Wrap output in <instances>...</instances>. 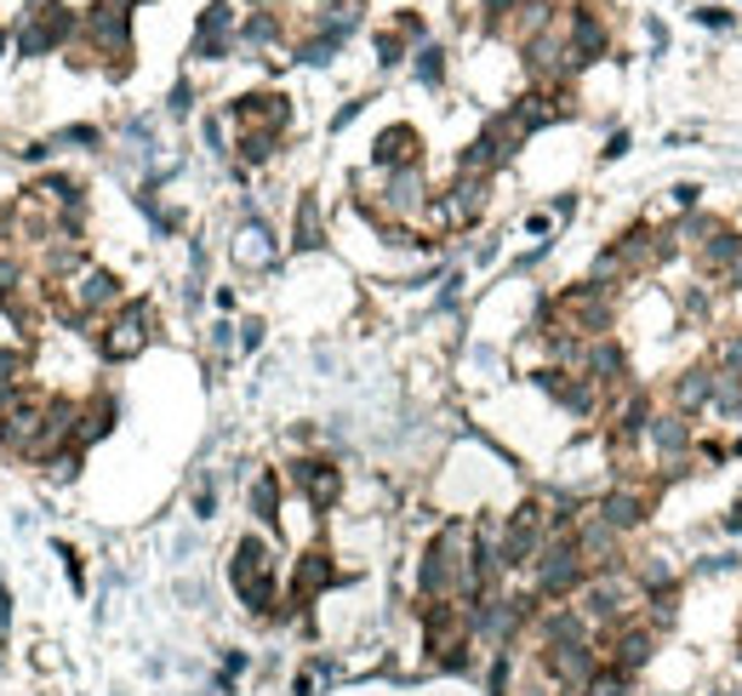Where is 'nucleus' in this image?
I'll use <instances>...</instances> for the list:
<instances>
[{
  "mask_svg": "<svg viewBox=\"0 0 742 696\" xmlns=\"http://www.w3.org/2000/svg\"><path fill=\"white\" fill-rule=\"evenodd\" d=\"M229 582L241 593V606L252 617H275L280 611V577H275V548L268 537H241L234 543V559H229Z\"/></svg>",
  "mask_w": 742,
  "mask_h": 696,
  "instance_id": "nucleus-1",
  "label": "nucleus"
},
{
  "mask_svg": "<svg viewBox=\"0 0 742 696\" xmlns=\"http://www.w3.org/2000/svg\"><path fill=\"white\" fill-rule=\"evenodd\" d=\"M486 206H491V178H480V172H457V183L441 194V201H428L423 217H428V228H441V235H457V228L480 223Z\"/></svg>",
  "mask_w": 742,
  "mask_h": 696,
  "instance_id": "nucleus-2",
  "label": "nucleus"
},
{
  "mask_svg": "<svg viewBox=\"0 0 742 696\" xmlns=\"http://www.w3.org/2000/svg\"><path fill=\"white\" fill-rule=\"evenodd\" d=\"M149 338H155V309L144 303V297H131V303H120L115 314H109V331L97 338V349H104V360H138L144 349H149Z\"/></svg>",
  "mask_w": 742,
  "mask_h": 696,
  "instance_id": "nucleus-3",
  "label": "nucleus"
},
{
  "mask_svg": "<svg viewBox=\"0 0 742 696\" xmlns=\"http://www.w3.org/2000/svg\"><path fill=\"white\" fill-rule=\"evenodd\" d=\"M41 422H46V394L18 388V394H12V406L0 411V446H7L12 457H23V462H29V451H35V440H41Z\"/></svg>",
  "mask_w": 742,
  "mask_h": 696,
  "instance_id": "nucleus-4",
  "label": "nucleus"
},
{
  "mask_svg": "<svg viewBox=\"0 0 742 696\" xmlns=\"http://www.w3.org/2000/svg\"><path fill=\"white\" fill-rule=\"evenodd\" d=\"M674 246H680V240H674V228L634 223V228H628V235H623L612 251L623 257V269H628V275H651V269H662V263L674 257Z\"/></svg>",
  "mask_w": 742,
  "mask_h": 696,
  "instance_id": "nucleus-5",
  "label": "nucleus"
},
{
  "mask_svg": "<svg viewBox=\"0 0 742 696\" xmlns=\"http://www.w3.org/2000/svg\"><path fill=\"white\" fill-rule=\"evenodd\" d=\"M594 645H600V656L612 662V668H623V674H639V668L657 656V634H651L646 622H623V628H612V634H600Z\"/></svg>",
  "mask_w": 742,
  "mask_h": 696,
  "instance_id": "nucleus-6",
  "label": "nucleus"
},
{
  "mask_svg": "<svg viewBox=\"0 0 742 696\" xmlns=\"http://www.w3.org/2000/svg\"><path fill=\"white\" fill-rule=\"evenodd\" d=\"M229 120L241 126V131H280L292 126V97L286 92H246V97H234L229 104Z\"/></svg>",
  "mask_w": 742,
  "mask_h": 696,
  "instance_id": "nucleus-7",
  "label": "nucleus"
},
{
  "mask_svg": "<svg viewBox=\"0 0 742 696\" xmlns=\"http://www.w3.org/2000/svg\"><path fill=\"white\" fill-rule=\"evenodd\" d=\"M605 46H612V29H605V18L594 7H577L565 18V52H571V75L589 69V63L605 57Z\"/></svg>",
  "mask_w": 742,
  "mask_h": 696,
  "instance_id": "nucleus-8",
  "label": "nucleus"
},
{
  "mask_svg": "<svg viewBox=\"0 0 742 696\" xmlns=\"http://www.w3.org/2000/svg\"><path fill=\"white\" fill-rule=\"evenodd\" d=\"M292 485L309 496L315 514H331L337 496H343V469H337V462H326V457H297V462H292Z\"/></svg>",
  "mask_w": 742,
  "mask_h": 696,
  "instance_id": "nucleus-9",
  "label": "nucleus"
},
{
  "mask_svg": "<svg viewBox=\"0 0 742 696\" xmlns=\"http://www.w3.org/2000/svg\"><path fill=\"white\" fill-rule=\"evenodd\" d=\"M594 514L612 525L617 537H628V532H639V525L651 520V485H612L594 503Z\"/></svg>",
  "mask_w": 742,
  "mask_h": 696,
  "instance_id": "nucleus-10",
  "label": "nucleus"
},
{
  "mask_svg": "<svg viewBox=\"0 0 742 696\" xmlns=\"http://www.w3.org/2000/svg\"><path fill=\"white\" fill-rule=\"evenodd\" d=\"M583 377L600 388V394H623L628 388V354L617 338H594L583 349Z\"/></svg>",
  "mask_w": 742,
  "mask_h": 696,
  "instance_id": "nucleus-11",
  "label": "nucleus"
},
{
  "mask_svg": "<svg viewBox=\"0 0 742 696\" xmlns=\"http://www.w3.org/2000/svg\"><path fill=\"white\" fill-rule=\"evenodd\" d=\"M371 160H378L383 172L417 165V160H423V138H417V126H389V131H378V143H371Z\"/></svg>",
  "mask_w": 742,
  "mask_h": 696,
  "instance_id": "nucleus-12",
  "label": "nucleus"
},
{
  "mask_svg": "<svg viewBox=\"0 0 742 696\" xmlns=\"http://www.w3.org/2000/svg\"><path fill=\"white\" fill-rule=\"evenodd\" d=\"M389 217H417L428 206V189H423V165H400L389 172V194H383Z\"/></svg>",
  "mask_w": 742,
  "mask_h": 696,
  "instance_id": "nucleus-13",
  "label": "nucleus"
},
{
  "mask_svg": "<svg viewBox=\"0 0 742 696\" xmlns=\"http://www.w3.org/2000/svg\"><path fill=\"white\" fill-rule=\"evenodd\" d=\"M708 400H714V366H691V372L674 377V411L680 417L708 411Z\"/></svg>",
  "mask_w": 742,
  "mask_h": 696,
  "instance_id": "nucleus-14",
  "label": "nucleus"
},
{
  "mask_svg": "<svg viewBox=\"0 0 742 696\" xmlns=\"http://www.w3.org/2000/svg\"><path fill=\"white\" fill-rule=\"evenodd\" d=\"M229 29H234L229 0H212L206 18H200V29H194V57H223L229 52Z\"/></svg>",
  "mask_w": 742,
  "mask_h": 696,
  "instance_id": "nucleus-15",
  "label": "nucleus"
},
{
  "mask_svg": "<svg viewBox=\"0 0 742 696\" xmlns=\"http://www.w3.org/2000/svg\"><path fill=\"white\" fill-rule=\"evenodd\" d=\"M234 263H241V269H268V263H275V235H268V223H246L241 235H234Z\"/></svg>",
  "mask_w": 742,
  "mask_h": 696,
  "instance_id": "nucleus-16",
  "label": "nucleus"
},
{
  "mask_svg": "<svg viewBox=\"0 0 742 696\" xmlns=\"http://www.w3.org/2000/svg\"><path fill=\"white\" fill-rule=\"evenodd\" d=\"M109 428H115V400H109V394H92V400L81 406V422H75V451L97 446Z\"/></svg>",
  "mask_w": 742,
  "mask_h": 696,
  "instance_id": "nucleus-17",
  "label": "nucleus"
},
{
  "mask_svg": "<svg viewBox=\"0 0 742 696\" xmlns=\"http://www.w3.org/2000/svg\"><path fill=\"white\" fill-rule=\"evenodd\" d=\"M639 622H646V628H651V634L662 640V634H668V628H674V622H680V582H674V588H651V593H646V600H639Z\"/></svg>",
  "mask_w": 742,
  "mask_h": 696,
  "instance_id": "nucleus-18",
  "label": "nucleus"
},
{
  "mask_svg": "<svg viewBox=\"0 0 742 696\" xmlns=\"http://www.w3.org/2000/svg\"><path fill=\"white\" fill-rule=\"evenodd\" d=\"M252 514L263 525H280V474H257L252 480Z\"/></svg>",
  "mask_w": 742,
  "mask_h": 696,
  "instance_id": "nucleus-19",
  "label": "nucleus"
},
{
  "mask_svg": "<svg viewBox=\"0 0 742 696\" xmlns=\"http://www.w3.org/2000/svg\"><path fill=\"white\" fill-rule=\"evenodd\" d=\"M577 696H634V674L612 668V662H600V668L589 674V685H583Z\"/></svg>",
  "mask_w": 742,
  "mask_h": 696,
  "instance_id": "nucleus-20",
  "label": "nucleus"
},
{
  "mask_svg": "<svg viewBox=\"0 0 742 696\" xmlns=\"http://www.w3.org/2000/svg\"><path fill=\"white\" fill-rule=\"evenodd\" d=\"M628 577L639 582V588H674V582H680V577H674V566H668V554H646V559H634V566H628Z\"/></svg>",
  "mask_w": 742,
  "mask_h": 696,
  "instance_id": "nucleus-21",
  "label": "nucleus"
},
{
  "mask_svg": "<svg viewBox=\"0 0 742 696\" xmlns=\"http://www.w3.org/2000/svg\"><path fill=\"white\" fill-rule=\"evenodd\" d=\"M297 251H320L326 246V223H320V206L315 201H303L297 206V235H292Z\"/></svg>",
  "mask_w": 742,
  "mask_h": 696,
  "instance_id": "nucleus-22",
  "label": "nucleus"
},
{
  "mask_svg": "<svg viewBox=\"0 0 742 696\" xmlns=\"http://www.w3.org/2000/svg\"><path fill=\"white\" fill-rule=\"evenodd\" d=\"M241 165H263V160H275V149H280V138L275 131H241Z\"/></svg>",
  "mask_w": 742,
  "mask_h": 696,
  "instance_id": "nucleus-23",
  "label": "nucleus"
},
{
  "mask_svg": "<svg viewBox=\"0 0 742 696\" xmlns=\"http://www.w3.org/2000/svg\"><path fill=\"white\" fill-rule=\"evenodd\" d=\"M241 41H246V46H268V41H280V18L252 12V18L241 23Z\"/></svg>",
  "mask_w": 742,
  "mask_h": 696,
  "instance_id": "nucleus-24",
  "label": "nucleus"
},
{
  "mask_svg": "<svg viewBox=\"0 0 742 696\" xmlns=\"http://www.w3.org/2000/svg\"><path fill=\"white\" fill-rule=\"evenodd\" d=\"M417 81H423V86H441V81H446V52H441V46H423V52H417Z\"/></svg>",
  "mask_w": 742,
  "mask_h": 696,
  "instance_id": "nucleus-25",
  "label": "nucleus"
},
{
  "mask_svg": "<svg viewBox=\"0 0 742 696\" xmlns=\"http://www.w3.org/2000/svg\"><path fill=\"white\" fill-rule=\"evenodd\" d=\"M515 12H520V0H486V29L491 35H509Z\"/></svg>",
  "mask_w": 742,
  "mask_h": 696,
  "instance_id": "nucleus-26",
  "label": "nucleus"
},
{
  "mask_svg": "<svg viewBox=\"0 0 742 696\" xmlns=\"http://www.w3.org/2000/svg\"><path fill=\"white\" fill-rule=\"evenodd\" d=\"M337 46H343V41L315 35V41H303V52H297V57H303V63H331V52H337Z\"/></svg>",
  "mask_w": 742,
  "mask_h": 696,
  "instance_id": "nucleus-27",
  "label": "nucleus"
},
{
  "mask_svg": "<svg viewBox=\"0 0 742 696\" xmlns=\"http://www.w3.org/2000/svg\"><path fill=\"white\" fill-rule=\"evenodd\" d=\"M46 469H52L57 480H75V474H81V451H75V446H70V451H57V457L46 462Z\"/></svg>",
  "mask_w": 742,
  "mask_h": 696,
  "instance_id": "nucleus-28",
  "label": "nucleus"
},
{
  "mask_svg": "<svg viewBox=\"0 0 742 696\" xmlns=\"http://www.w3.org/2000/svg\"><path fill=\"white\" fill-rule=\"evenodd\" d=\"M697 194H702L697 183H680V189H674V194H668V201H674V206H680V212H697Z\"/></svg>",
  "mask_w": 742,
  "mask_h": 696,
  "instance_id": "nucleus-29",
  "label": "nucleus"
},
{
  "mask_svg": "<svg viewBox=\"0 0 742 696\" xmlns=\"http://www.w3.org/2000/svg\"><path fill=\"white\" fill-rule=\"evenodd\" d=\"M378 57H383V63H400V57H406V41H400V35H383V41H378Z\"/></svg>",
  "mask_w": 742,
  "mask_h": 696,
  "instance_id": "nucleus-30",
  "label": "nucleus"
},
{
  "mask_svg": "<svg viewBox=\"0 0 742 696\" xmlns=\"http://www.w3.org/2000/svg\"><path fill=\"white\" fill-rule=\"evenodd\" d=\"M720 286H725V291H742V251H736V257L725 263V269H720Z\"/></svg>",
  "mask_w": 742,
  "mask_h": 696,
  "instance_id": "nucleus-31",
  "label": "nucleus"
},
{
  "mask_svg": "<svg viewBox=\"0 0 742 696\" xmlns=\"http://www.w3.org/2000/svg\"><path fill=\"white\" fill-rule=\"evenodd\" d=\"M212 508H218V491H212V485H200V491H194V514H200V520H212Z\"/></svg>",
  "mask_w": 742,
  "mask_h": 696,
  "instance_id": "nucleus-32",
  "label": "nucleus"
},
{
  "mask_svg": "<svg viewBox=\"0 0 742 696\" xmlns=\"http://www.w3.org/2000/svg\"><path fill=\"white\" fill-rule=\"evenodd\" d=\"M257 343H263V320H246L241 325V349H257Z\"/></svg>",
  "mask_w": 742,
  "mask_h": 696,
  "instance_id": "nucleus-33",
  "label": "nucleus"
},
{
  "mask_svg": "<svg viewBox=\"0 0 742 696\" xmlns=\"http://www.w3.org/2000/svg\"><path fill=\"white\" fill-rule=\"evenodd\" d=\"M63 566H70V582H75V588L86 582V577H81V559H75V548H63Z\"/></svg>",
  "mask_w": 742,
  "mask_h": 696,
  "instance_id": "nucleus-34",
  "label": "nucleus"
},
{
  "mask_svg": "<svg viewBox=\"0 0 742 696\" xmlns=\"http://www.w3.org/2000/svg\"><path fill=\"white\" fill-rule=\"evenodd\" d=\"M725 525H731V532H742V503H736V508L725 514Z\"/></svg>",
  "mask_w": 742,
  "mask_h": 696,
  "instance_id": "nucleus-35",
  "label": "nucleus"
},
{
  "mask_svg": "<svg viewBox=\"0 0 742 696\" xmlns=\"http://www.w3.org/2000/svg\"><path fill=\"white\" fill-rule=\"evenodd\" d=\"M252 7H257V12H268V7H275V0H252Z\"/></svg>",
  "mask_w": 742,
  "mask_h": 696,
  "instance_id": "nucleus-36",
  "label": "nucleus"
},
{
  "mask_svg": "<svg viewBox=\"0 0 742 696\" xmlns=\"http://www.w3.org/2000/svg\"><path fill=\"white\" fill-rule=\"evenodd\" d=\"M0 46H7V41H0Z\"/></svg>",
  "mask_w": 742,
  "mask_h": 696,
  "instance_id": "nucleus-37",
  "label": "nucleus"
},
{
  "mask_svg": "<svg viewBox=\"0 0 742 696\" xmlns=\"http://www.w3.org/2000/svg\"><path fill=\"white\" fill-rule=\"evenodd\" d=\"M736 417H742V411H736Z\"/></svg>",
  "mask_w": 742,
  "mask_h": 696,
  "instance_id": "nucleus-38",
  "label": "nucleus"
}]
</instances>
